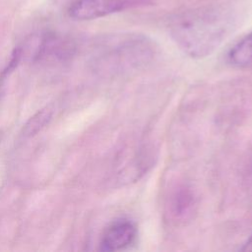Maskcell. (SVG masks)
<instances>
[{
  "mask_svg": "<svg viewBox=\"0 0 252 252\" xmlns=\"http://www.w3.org/2000/svg\"><path fill=\"white\" fill-rule=\"evenodd\" d=\"M236 26L234 12L224 6H208L176 14L168 31L176 45L192 58L213 53Z\"/></svg>",
  "mask_w": 252,
  "mask_h": 252,
  "instance_id": "1",
  "label": "cell"
},
{
  "mask_svg": "<svg viewBox=\"0 0 252 252\" xmlns=\"http://www.w3.org/2000/svg\"><path fill=\"white\" fill-rule=\"evenodd\" d=\"M150 4L152 0H76L68 14L74 20L88 21Z\"/></svg>",
  "mask_w": 252,
  "mask_h": 252,
  "instance_id": "2",
  "label": "cell"
},
{
  "mask_svg": "<svg viewBox=\"0 0 252 252\" xmlns=\"http://www.w3.org/2000/svg\"><path fill=\"white\" fill-rule=\"evenodd\" d=\"M137 228L133 221L120 219L114 220L103 232L100 242V251H118L129 246L136 238Z\"/></svg>",
  "mask_w": 252,
  "mask_h": 252,
  "instance_id": "3",
  "label": "cell"
},
{
  "mask_svg": "<svg viewBox=\"0 0 252 252\" xmlns=\"http://www.w3.org/2000/svg\"><path fill=\"white\" fill-rule=\"evenodd\" d=\"M228 61L233 66L245 67L252 64V32L240 39L229 50Z\"/></svg>",
  "mask_w": 252,
  "mask_h": 252,
  "instance_id": "4",
  "label": "cell"
},
{
  "mask_svg": "<svg viewBox=\"0 0 252 252\" xmlns=\"http://www.w3.org/2000/svg\"><path fill=\"white\" fill-rule=\"evenodd\" d=\"M194 204L193 194L187 188L179 189L172 200V212L174 216L182 218L189 214Z\"/></svg>",
  "mask_w": 252,
  "mask_h": 252,
  "instance_id": "5",
  "label": "cell"
},
{
  "mask_svg": "<svg viewBox=\"0 0 252 252\" xmlns=\"http://www.w3.org/2000/svg\"><path fill=\"white\" fill-rule=\"evenodd\" d=\"M51 113L49 110L43 109L38 111L34 116H32L29 122L25 126V134L26 135H33L38 130H40L50 119Z\"/></svg>",
  "mask_w": 252,
  "mask_h": 252,
  "instance_id": "6",
  "label": "cell"
},
{
  "mask_svg": "<svg viewBox=\"0 0 252 252\" xmlns=\"http://www.w3.org/2000/svg\"><path fill=\"white\" fill-rule=\"evenodd\" d=\"M241 251H249L252 252V234L250 235V237L248 238V240L244 243V245L240 248Z\"/></svg>",
  "mask_w": 252,
  "mask_h": 252,
  "instance_id": "7",
  "label": "cell"
},
{
  "mask_svg": "<svg viewBox=\"0 0 252 252\" xmlns=\"http://www.w3.org/2000/svg\"><path fill=\"white\" fill-rule=\"evenodd\" d=\"M0 86H1V83H0Z\"/></svg>",
  "mask_w": 252,
  "mask_h": 252,
  "instance_id": "8",
  "label": "cell"
}]
</instances>
